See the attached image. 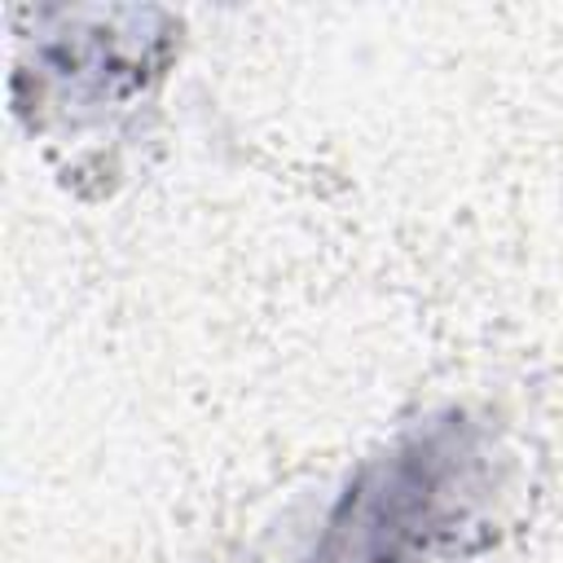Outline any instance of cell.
<instances>
[{
    "label": "cell",
    "instance_id": "cell-1",
    "mask_svg": "<svg viewBox=\"0 0 563 563\" xmlns=\"http://www.w3.org/2000/svg\"><path fill=\"white\" fill-rule=\"evenodd\" d=\"M479 431L444 413L361 466L317 545V563H422L457 541L479 493Z\"/></svg>",
    "mask_w": 563,
    "mask_h": 563
}]
</instances>
